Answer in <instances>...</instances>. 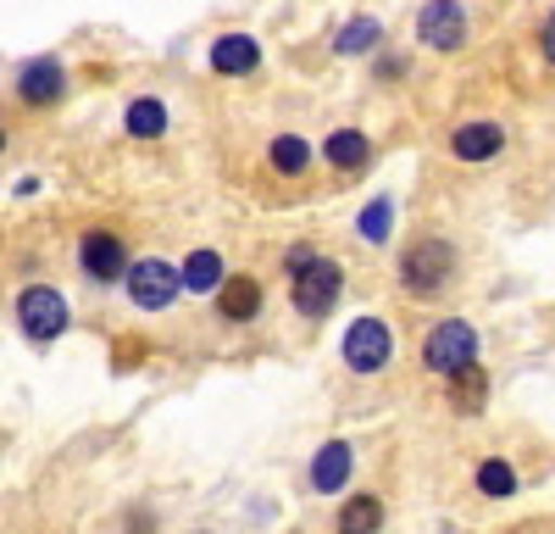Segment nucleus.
I'll list each match as a JSON object with an SVG mask.
<instances>
[{
  "mask_svg": "<svg viewBox=\"0 0 555 534\" xmlns=\"http://www.w3.org/2000/svg\"><path fill=\"white\" fill-rule=\"evenodd\" d=\"M78 267H83L95 284H122V274H128V245H122V234L89 229V234L78 240Z\"/></svg>",
  "mask_w": 555,
  "mask_h": 534,
  "instance_id": "nucleus-8",
  "label": "nucleus"
},
{
  "mask_svg": "<svg viewBox=\"0 0 555 534\" xmlns=\"http://www.w3.org/2000/svg\"><path fill=\"white\" fill-rule=\"evenodd\" d=\"M473 363H478V329L467 318H444V323L428 329V340H423V368L428 373L450 379V373L473 368Z\"/></svg>",
  "mask_w": 555,
  "mask_h": 534,
  "instance_id": "nucleus-1",
  "label": "nucleus"
},
{
  "mask_svg": "<svg viewBox=\"0 0 555 534\" xmlns=\"http://www.w3.org/2000/svg\"><path fill=\"white\" fill-rule=\"evenodd\" d=\"M339 295H345V267L334 256H317L311 267H300L289 279V301H295L300 318H328Z\"/></svg>",
  "mask_w": 555,
  "mask_h": 534,
  "instance_id": "nucleus-4",
  "label": "nucleus"
},
{
  "mask_svg": "<svg viewBox=\"0 0 555 534\" xmlns=\"http://www.w3.org/2000/svg\"><path fill=\"white\" fill-rule=\"evenodd\" d=\"M122 290L139 312H167L178 295H183V279H178V267L162 262V256H139L128 262V274H122Z\"/></svg>",
  "mask_w": 555,
  "mask_h": 534,
  "instance_id": "nucleus-5",
  "label": "nucleus"
},
{
  "mask_svg": "<svg viewBox=\"0 0 555 534\" xmlns=\"http://www.w3.org/2000/svg\"><path fill=\"white\" fill-rule=\"evenodd\" d=\"M539 51H544V62L555 67V12L544 17V28H539Z\"/></svg>",
  "mask_w": 555,
  "mask_h": 534,
  "instance_id": "nucleus-24",
  "label": "nucleus"
},
{
  "mask_svg": "<svg viewBox=\"0 0 555 534\" xmlns=\"http://www.w3.org/2000/svg\"><path fill=\"white\" fill-rule=\"evenodd\" d=\"M500 145H505V128L489 123V117L461 123V128L450 134V156H455V162H489V156H500Z\"/></svg>",
  "mask_w": 555,
  "mask_h": 534,
  "instance_id": "nucleus-12",
  "label": "nucleus"
},
{
  "mask_svg": "<svg viewBox=\"0 0 555 534\" xmlns=\"http://www.w3.org/2000/svg\"><path fill=\"white\" fill-rule=\"evenodd\" d=\"M478 490H483V496H494V501L517 496V468H512V462H500V457L478 462Z\"/></svg>",
  "mask_w": 555,
  "mask_h": 534,
  "instance_id": "nucleus-21",
  "label": "nucleus"
},
{
  "mask_svg": "<svg viewBox=\"0 0 555 534\" xmlns=\"http://www.w3.org/2000/svg\"><path fill=\"white\" fill-rule=\"evenodd\" d=\"M261 301H267V290H261L256 274H228L222 290H217V312H222L228 323H256L261 318Z\"/></svg>",
  "mask_w": 555,
  "mask_h": 534,
  "instance_id": "nucleus-10",
  "label": "nucleus"
},
{
  "mask_svg": "<svg viewBox=\"0 0 555 534\" xmlns=\"http://www.w3.org/2000/svg\"><path fill=\"white\" fill-rule=\"evenodd\" d=\"M122 128L133 134V140H162L167 134V106L156 96H139L128 112H122Z\"/></svg>",
  "mask_w": 555,
  "mask_h": 534,
  "instance_id": "nucleus-18",
  "label": "nucleus"
},
{
  "mask_svg": "<svg viewBox=\"0 0 555 534\" xmlns=\"http://www.w3.org/2000/svg\"><path fill=\"white\" fill-rule=\"evenodd\" d=\"M389 229H395V201H389V195H378L373 206L361 212V240L384 245V240H389Z\"/></svg>",
  "mask_w": 555,
  "mask_h": 534,
  "instance_id": "nucleus-22",
  "label": "nucleus"
},
{
  "mask_svg": "<svg viewBox=\"0 0 555 534\" xmlns=\"http://www.w3.org/2000/svg\"><path fill=\"white\" fill-rule=\"evenodd\" d=\"M384 523H389V512H384V501L378 496H350L345 507H339V518H334V534H384Z\"/></svg>",
  "mask_w": 555,
  "mask_h": 534,
  "instance_id": "nucleus-14",
  "label": "nucleus"
},
{
  "mask_svg": "<svg viewBox=\"0 0 555 534\" xmlns=\"http://www.w3.org/2000/svg\"><path fill=\"white\" fill-rule=\"evenodd\" d=\"M455 274V251L450 240H411L405 256H400V284L411 295H439Z\"/></svg>",
  "mask_w": 555,
  "mask_h": 534,
  "instance_id": "nucleus-3",
  "label": "nucleus"
},
{
  "mask_svg": "<svg viewBox=\"0 0 555 534\" xmlns=\"http://www.w3.org/2000/svg\"><path fill=\"white\" fill-rule=\"evenodd\" d=\"M0 151H7V128H0Z\"/></svg>",
  "mask_w": 555,
  "mask_h": 534,
  "instance_id": "nucleus-25",
  "label": "nucleus"
},
{
  "mask_svg": "<svg viewBox=\"0 0 555 534\" xmlns=\"http://www.w3.org/2000/svg\"><path fill=\"white\" fill-rule=\"evenodd\" d=\"M322 156H328L334 173H361L366 156H373V145H366V134H361V128H334V134H328V145H322Z\"/></svg>",
  "mask_w": 555,
  "mask_h": 534,
  "instance_id": "nucleus-15",
  "label": "nucleus"
},
{
  "mask_svg": "<svg viewBox=\"0 0 555 534\" xmlns=\"http://www.w3.org/2000/svg\"><path fill=\"white\" fill-rule=\"evenodd\" d=\"M267 162H272V173H284V178H300V173L311 167V145L300 140V134H278V140L267 145Z\"/></svg>",
  "mask_w": 555,
  "mask_h": 534,
  "instance_id": "nucleus-19",
  "label": "nucleus"
},
{
  "mask_svg": "<svg viewBox=\"0 0 555 534\" xmlns=\"http://www.w3.org/2000/svg\"><path fill=\"white\" fill-rule=\"evenodd\" d=\"M178 279H183V290H190V295H217L222 279H228V267H222L217 251H190V262H183Z\"/></svg>",
  "mask_w": 555,
  "mask_h": 534,
  "instance_id": "nucleus-16",
  "label": "nucleus"
},
{
  "mask_svg": "<svg viewBox=\"0 0 555 534\" xmlns=\"http://www.w3.org/2000/svg\"><path fill=\"white\" fill-rule=\"evenodd\" d=\"M317 256H322V251H317V245H289V251H284V267H289V279H295V274H300V267H311V262H317Z\"/></svg>",
  "mask_w": 555,
  "mask_h": 534,
  "instance_id": "nucleus-23",
  "label": "nucleus"
},
{
  "mask_svg": "<svg viewBox=\"0 0 555 534\" xmlns=\"http://www.w3.org/2000/svg\"><path fill=\"white\" fill-rule=\"evenodd\" d=\"M339 351H345V368L350 373H384L395 363V329L384 318H356L345 329Z\"/></svg>",
  "mask_w": 555,
  "mask_h": 534,
  "instance_id": "nucleus-6",
  "label": "nucleus"
},
{
  "mask_svg": "<svg viewBox=\"0 0 555 534\" xmlns=\"http://www.w3.org/2000/svg\"><path fill=\"white\" fill-rule=\"evenodd\" d=\"M350 468H356L350 445H345V440H328V445L311 457V490H317V496H339L345 479H350Z\"/></svg>",
  "mask_w": 555,
  "mask_h": 534,
  "instance_id": "nucleus-13",
  "label": "nucleus"
},
{
  "mask_svg": "<svg viewBox=\"0 0 555 534\" xmlns=\"http://www.w3.org/2000/svg\"><path fill=\"white\" fill-rule=\"evenodd\" d=\"M378 39H384V23L378 17H350L334 39V51L339 56H366V51H378Z\"/></svg>",
  "mask_w": 555,
  "mask_h": 534,
  "instance_id": "nucleus-20",
  "label": "nucleus"
},
{
  "mask_svg": "<svg viewBox=\"0 0 555 534\" xmlns=\"http://www.w3.org/2000/svg\"><path fill=\"white\" fill-rule=\"evenodd\" d=\"M67 323H73V306H67L62 290H51V284H28V290L17 295V329H23L34 345L62 340Z\"/></svg>",
  "mask_w": 555,
  "mask_h": 534,
  "instance_id": "nucleus-2",
  "label": "nucleus"
},
{
  "mask_svg": "<svg viewBox=\"0 0 555 534\" xmlns=\"http://www.w3.org/2000/svg\"><path fill=\"white\" fill-rule=\"evenodd\" d=\"M201 534H206V529H201Z\"/></svg>",
  "mask_w": 555,
  "mask_h": 534,
  "instance_id": "nucleus-26",
  "label": "nucleus"
},
{
  "mask_svg": "<svg viewBox=\"0 0 555 534\" xmlns=\"http://www.w3.org/2000/svg\"><path fill=\"white\" fill-rule=\"evenodd\" d=\"M17 101L34 106V112H51L67 101V67L56 56H34L17 67Z\"/></svg>",
  "mask_w": 555,
  "mask_h": 534,
  "instance_id": "nucleus-7",
  "label": "nucleus"
},
{
  "mask_svg": "<svg viewBox=\"0 0 555 534\" xmlns=\"http://www.w3.org/2000/svg\"><path fill=\"white\" fill-rule=\"evenodd\" d=\"M483 400H489V373L473 363V368H461L450 373V407L455 412H483Z\"/></svg>",
  "mask_w": 555,
  "mask_h": 534,
  "instance_id": "nucleus-17",
  "label": "nucleus"
},
{
  "mask_svg": "<svg viewBox=\"0 0 555 534\" xmlns=\"http://www.w3.org/2000/svg\"><path fill=\"white\" fill-rule=\"evenodd\" d=\"M261 67V44H256V34H222V39H211V73H222V78H245V73H256Z\"/></svg>",
  "mask_w": 555,
  "mask_h": 534,
  "instance_id": "nucleus-11",
  "label": "nucleus"
},
{
  "mask_svg": "<svg viewBox=\"0 0 555 534\" xmlns=\"http://www.w3.org/2000/svg\"><path fill=\"white\" fill-rule=\"evenodd\" d=\"M416 39H423L428 51H461V44H467V12H461L455 0H428V7L416 12Z\"/></svg>",
  "mask_w": 555,
  "mask_h": 534,
  "instance_id": "nucleus-9",
  "label": "nucleus"
}]
</instances>
